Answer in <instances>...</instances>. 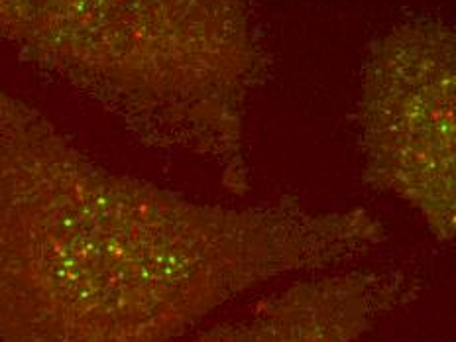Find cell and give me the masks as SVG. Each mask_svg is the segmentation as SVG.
<instances>
[{"instance_id":"obj_2","label":"cell","mask_w":456,"mask_h":342,"mask_svg":"<svg viewBox=\"0 0 456 342\" xmlns=\"http://www.w3.org/2000/svg\"><path fill=\"white\" fill-rule=\"evenodd\" d=\"M0 44L140 146L250 193L246 114L272 65L250 0H0Z\"/></svg>"},{"instance_id":"obj_3","label":"cell","mask_w":456,"mask_h":342,"mask_svg":"<svg viewBox=\"0 0 456 342\" xmlns=\"http://www.w3.org/2000/svg\"><path fill=\"white\" fill-rule=\"evenodd\" d=\"M358 142L372 189L456 240V26L415 18L370 45Z\"/></svg>"},{"instance_id":"obj_4","label":"cell","mask_w":456,"mask_h":342,"mask_svg":"<svg viewBox=\"0 0 456 342\" xmlns=\"http://www.w3.org/2000/svg\"><path fill=\"white\" fill-rule=\"evenodd\" d=\"M415 296L399 270L321 273L262 299L193 342H356Z\"/></svg>"},{"instance_id":"obj_1","label":"cell","mask_w":456,"mask_h":342,"mask_svg":"<svg viewBox=\"0 0 456 342\" xmlns=\"http://www.w3.org/2000/svg\"><path fill=\"white\" fill-rule=\"evenodd\" d=\"M386 239L360 207H228L117 174L0 87V342H177L252 288Z\"/></svg>"}]
</instances>
